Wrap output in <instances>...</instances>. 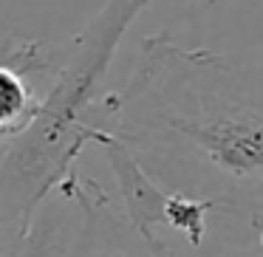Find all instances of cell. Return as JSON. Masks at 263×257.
<instances>
[{"label": "cell", "mask_w": 263, "mask_h": 257, "mask_svg": "<svg viewBox=\"0 0 263 257\" xmlns=\"http://www.w3.org/2000/svg\"><path fill=\"white\" fill-rule=\"evenodd\" d=\"M108 161L110 172L116 178L122 198V215L127 218L133 229L161 254H173L167 240L161 238V229L178 232L193 249H198L206 238V218L212 206L206 201L187 198V195L167 192L153 175L142 167V161L130 153L127 144H122L114 133L99 130L93 139ZM176 257V254H173Z\"/></svg>", "instance_id": "cell-3"}, {"label": "cell", "mask_w": 263, "mask_h": 257, "mask_svg": "<svg viewBox=\"0 0 263 257\" xmlns=\"http://www.w3.org/2000/svg\"><path fill=\"white\" fill-rule=\"evenodd\" d=\"M102 130L167 192L263 218V60L150 34L127 82L105 93Z\"/></svg>", "instance_id": "cell-1"}, {"label": "cell", "mask_w": 263, "mask_h": 257, "mask_svg": "<svg viewBox=\"0 0 263 257\" xmlns=\"http://www.w3.org/2000/svg\"><path fill=\"white\" fill-rule=\"evenodd\" d=\"M54 249H57V221L43 209L23 238L0 249V257H54Z\"/></svg>", "instance_id": "cell-5"}, {"label": "cell", "mask_w": 263, "mask_h": 257, "mask_svg": "<svg viewBox=\"0 0 263 257\" xmlns=\"http://www.w3.org/2000/svg\"><path fill=\"white\" fill-rule=\"evenodd\" d=\"M60 195L77 209L74 232L60 257H173L156 251L97 181L74 172Z\"/></svg>", "instance_id": "cell-4"}, {"label": "cell", "mask_w": 263, "mask_h": 257, "mask_svg": "<svg viewBox=\"0 0 263 257\" xmlns=\"http://www.w3.org/2000/svg\"><path fill=\"white\" fill-rule=\"evenodd\" d=\"M153 0H105L68 43L31 122L0 164V249L34 226L48 195L77 172V159L102 130L105 76L127 29Z\"/></svg>", "instance_id": "cell-2"}, {"label": "cell", "mask_w": 263, "mask_h": 257, "mask_svg": "<svg viewBox=\"0 0 263 257\" xmlns=\"http://www.w3.org/2000/svg\"><path fill=\"white\" fill-rule=\"evenodd\" d=\"M6 147H9V139H0V164H3V155H6Z\"/></svg>", "instance_id": "cell-6"}]
</instances>
